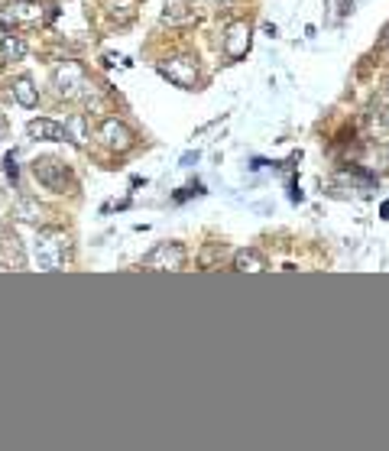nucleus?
<instances>
[{
    "instance_id": "nucleus-12",
    "label": "nucleus",
    "mask_w": 389,
    "mask_h": 451,
    "mask_svg": "<svg viewBox=\"0 0 389 451\" xmlns=\"http://www.w3.org/2000/svg\"><path fill=\"white\" fill-rule=\"evenodd\" d=\"M108 16L117 26L130 23V20L136 16V0H108Z\"/></svg>"
},
{
    "instance_id": "nucleus-13",
    "label": "nucleus",
    "mask_w": 389,
    "mask_h": 451,
    "mask_svg": "<svg viewBox=\"0 0 389 451\" xmlns=\"http://www.w3.org/2000/svg\"><path fill=\"white\" fill-rule=\"evenodd\" d=\"M13 98H16L20 108H36V104H39V91L33 88L29 78H16V82H13Z\"/></svg>"
},
{
    "instance_id": "nucleus-17",
    "label": "nucleus",
    "mask_w": 389,
    "mask_h": 451,
    "mask_svg": "<svg viewBox=\"0 0 389 451\" xmlns=\"http://www.w3.org/2000/svg\"><path fill=\"white\" fill-rule=\"evenodd\" d=\"M3 172H7V179H10V182L20 179V166H16V156H13V153H7V159H3Z\"/></svg>"
},
{
    "instance_id": "nucleus-5",
    "label": "nucleus",
    "mask_w": 389,
    "mask_h": 451,
    "mask_svg": "<svg viewBox=\"0 0 389 451\" xmlns=\"http://www.w3.org/2000/svg\"><path fill=\"white\" fill-rule=\"evenodd\" d=\"M185 267V247L182 244H156L143 256V269H182Z\"/></svg>"
},
{
    "instance_id": "nucleus-23",
    "label": "nucleus",
    "mask_w": 389,
    "mask_h": 451,
    "mask_svg": "<svg viewBox=\"0 0 389 451\" xmlns=\"http://www.w3.org/2000/svg\"><path fill=\"white\" fill-rule=\"evenodd\" d=\"M218 3H231V0H218Z\"/></svg>"
},
{
    "instance_id": "nucleus-3",
    "label": "nucleus",
    "mask_w": 389,
    "mask_h": 451,
    "mask_svg": "<svg viewBox=\"0 0 389 451\" xmlns=\"http://www.w3.org/2000/svg\"><path fill=\"white\" fill-rule=\"evenodd\" d=\"M52 85L59 91L62 98H75V95H81V88L88 85V75L81 69V62H62L55 75H52Z\"/></svg>"
},
{
    "instance_id": "nucleus-11",
    "label": "nucleus",
    "mask_w": 389,
    "mask_h": 451,
    "mask_svg": "<svg viewBox=\"0 0 389 451\" xmlns=\"http://www.w3.org/2000/svg\"><path fill=\"white\" fill-rule=\"evenodd\" d=\"M234 269H237V273H263V269H266V260H263L260 250L247 247V250H237V254H234Z\"/></svg>"
},
{
    "instance_id": "nucleus-21",
    "label": "nucleus",
    "mask_w": 389,
    "mask_h": 451,
    "mask_svg": "<svg viewBox=\"0 0 389 451\" xmlns=\"http://www.w3.org/2000/svg\"><path fill=\"white\" fill-rule=\"evenodd\" d=\"M7 136V121H3V114H0V140Z\"/></svg>"
},
{
    "instance_id": "nucleus-18",
    "label": "nucleus",
    "mask_w": 389,
    "mask_h": 451,
    "mask_svg": "<svg viewBox=\"0 0 389 451\" xmlns=\"http://www.w3.org/2000/svg\"><path fill=\"white\" fill-rule=\"evenodd\" d=\"M201 192H205L201 185H188V188H182V192L175 195V202H185V198H192V195H201Z\"/></svg>"
},
{
    "instance_id": "nucleus-19",
    "label": "nucleus",
    "mask_w": 389,
    "mask_h": 451,
    "mask_svg": "<svg viewBox=\"0 0 389 451\" xmlns=\"http://www.w3.org/2000/svg\"><path fill=\"white\" fill-rule=\"evenodd\" d=\"M351 7H353V0H340V16H347V13H351Z\"/></svg>"
},
{
    "instance_id": "nucleus-7",
    "label": "nucleus",
    "mask_w": 389,
    "mask_h": 451,
    "mask_svg": "<svg viewBox=\"0 0 389 451\" xmlns=\"http://www.w3.org/2000/svg\"><path fill=\"white\" fill-rule=\"evenodd\" d=\"M97 136H101V143L108 149H117V153H127V149L134 147V130L127 127L123 121H117V117H110V121L101 123V130H97Z\"/></svg>"
},
{
    "instance_id": "nucleus-9",
    "label": "nucleus",
    "mask_w": 389,
    "mask_h": 451,
    "mask_svg": "<svg viewBox=\"0 0 389 451\" xmlns=\"http://www.w3.org/2000/svg\"><path fill=\"white\" fill-rule=\"evenodd\" d=\"M26 134H29V140H46V143H62V140H68V136H65V123L49 121V117L29 121L26 123Z\"/></svg>"
},
{
    "instance_id": "nucleus-4",
    "label": "nucleus",
    "mask_w": 389,
    "mask_h": 451,
    "mask_svg": "<svg viewBox=\"0 0 389 451\" xmlns=\"http://www.w3.org/2000/svg\"><path fill=\"white\" fill-rule=\"evenodd\" d=\"M159 72L179 88H194L198 85V62H194L192 56H179V59L159 62Z\"/></svg>"
},
{
    "instance_id": "nucleus-2",
    "label": "nucleus",
    "mask_w": 389,
    "mask_h": 451,
    "mask_svg": "<svg viewBox=\"0 0 389 451\" xmlns=\"http://www.w3.org/2000/svg\"><path fill=\"white\" fill-rule=\"evenodd\" d=\"M55 10L52 7H42L39 0H13L0 10V23L7 26H39L42 20H52Z\"/></svg>"
},
{
    "instance_id": "nucleus-6",
    "label": "nucleus",
    "mask_w": 389,
    "mask_h": 451,
    "mask_svg": "<svg viewBox=\"0 0 389 451\" xmlns=\"http://www.w3.org/2000/svg\"><path fill=\"white\" fill-rule=\"evenodd\" d=\"M33 172H36V179L46 185L49 192H65V185H68V169H65L62 159H52V156L36 159Z\"/></svg>"
},
{
    "instance_id": "nucleus-22",
    "label": "nucleus",
    "mask_w": 389,
    "mask_h": 451,
    "mask_svg": "<svg viewBox=\"0 0 389 451\" xmlns=\"http://www.w3.org/2000/svg\"><path fill=\"white\" fill-rule=\"evenodd\" d=\"M379 215H383V218H389V202H383V205H379Z\"/></svg>"
},
{
    "instance_id": "nucleus-16",
    "label": "nucleus",
    "mask_w": 389,
    "mask_h": 451,
    "mask_svg": "<svg viewBox=\"0 0 389 451\" xmlns=\"http://www.w3.org/2000/svg\"><path fill=\"white\" fill-rule=\"evenodd\" d=\"M39 215H42V208H39L36 202H29V198L20 202V218H23V221H36Z\"/></svg>"
},
{
    "instance_id": "nucleus-10",
    "label": "nucleus",
    "mask_w": 389,
    "mask_h": 451,
    "mask_svg": "<svg viewBox=\"0 0 389 451\" xmlns=\"http://www.w3.org/2000/svg\"><path fill=\"white\" fill-rule=\"evenodd\" d=\"M194 20H198V10H194V3H188V0H172V3H166L162 23L182 26V23H194Z\"/></svg>"
},
{
    "instance_id": "nucleus-14",
    "label": "nucleus",
    "mask_w": 389,
    "mask_h": 451,
    "mask_svg": "<svg viewBox=\"0 0 389 451\" xmlns=\"http://www.w3.org/2000/svg\"><path fill=\"white\" fill-rule=\"evenodd\" d=\"M0 52H3V59L7 62H20L26 56V42L23 36H3V42H0Z\"/></svg>"
},
{
    "instance_id": "nucleus-8",
    "label": "nucleus",
    "mask_w": 389,
    "mask_h": 451,
    "mask_svg": "<svg viewBox=\"0 0 389 451\" xmlns=\"http://www.w3.org/2000/svg\"><path fill=\"white\" fill-rule=\"evenodd\" d=\"M224 52H227V59H243L247 52H250V23L247 20H237V23L227 26V33H224Z\"/></svg>"
},
{
    "instance_id": "nucleus-1",
    "label": "nucleus",
    "mask_w": 389,
    "mask_h": 451,
    "mask_svg": "<svg viewBox=\"0 0 389 451\" xmlns=\"http://www.w3.org/2000/svg\"><path fill=\"white\" fill-rule=\"evenodd\" d=\"M33 254H36L39 269L55 273V269H62L65 263H68V260H72V241H68V234H65V231L46 228V231H39Z\"/></svg>"
},
{
    "instance_id": "nucleus-15",
    "label": "nucleus",
    "mask_w": 389,
    "mask_h": 451,
    "mask_svg": "<svg viewBox=\"0 0 389 451\" xmlns=\"http://www.w3.org/2000/svg\"><path fill=\"white\" fill-rule=\"evenodd\" d=\"M81 123H85V117H72V121L65 123V136L72 140L75 147H81V143H85V127H81Z\"/></svg>"
},
{
    "instance_id": "nucleus-20",
    "label": "nucleus",
    "mask_w": 389,
    "mask_h": 451,
    "mask_svg": "<svg viewBox=\"0 0 389 451\" xmlns=\"http://www.w3.org/2000/svg\"><path fill=\"white\" fill-rule=\"evenodd\" d=\"M192 162H198V153H185V156H182V166H192Z\"/></svg>"
}]
</instances>
